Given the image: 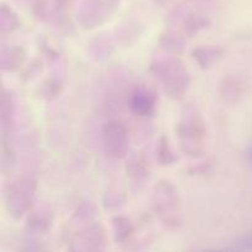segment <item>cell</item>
I'll return each instance as SVG.
<instances>
[{"mask_svg": "<svg viewBox=\"0 0 252 252\" xmlns=\"http://www.w3.org/2000/svg\"><path fill=\"white\" fill-rule=\"evenodd\" d=\"M150 71L161 83L165 94L170 98L184 97L189 85V73L179 58H167L152 64Z\"/></svg>", "mask_w": 252, "mask_h": 252, "instance_id": "6da1fadb", "label": "cell"}, {"mask_svg": "<svg viewBox=\"0 0 252 252\" xmlns=\"http://www.w3.org/2000/svg\"><path fill=\"white\" fill-rule=\"evenodd\" d=\"M180 148L186 155L197 158L203 153L206 126L198 113H189L176 127Z\"/></svg>", "mask_w": 252, "mask_h": 252, "instance_id": "7a4b0ae2", "label": "cell"}, {"mask_svg": "<svg viewBox=\"0 0 252 252\" xmlns=\"http://www.w3.org/2000/svg\"><path fill=\"white\" fill-rule=\"evenodd\" d=\"M153 207L166 225L177 226L180 224V198L174 185L169 181H160L155 185L152 197Z\"/></svg>", "mask_w": 252, "mask_h": 252, "instance_id": "3957f363", "label": "cell"}, {"mask_svg": "<svg viewBox=\"0 0 252 252\" xmlns=\"http://www.w3.org/2000/svg\"><path fill=\"white\" fill-rule=\"evenodd\" d=\"M36 192V184L31 179L22 177L10 186L7 192V209L14 218H21L31 209Z\"/></svg>", "mask_w": 252, "mask_h": 252, "instance_id": "277c9868", "label": "cell"}, {"mask_svg": "<svg viewBox=\"0 0 252 252\" xmlns=\"http://www.w3.org/2000/svg\"><path fill=\"white\" fill-rule=\"evenodd\" d=\"M102 143L106 157L111 160H121L129 149V134L118 121L107 122L102 128Z\"/></svg>", "mask_w": 252, "mask_h": 252, "instance_id": "5b68a950", "label": "cell"}, {"mask_svg": "<svg viewBox=\"0 0 252 252\" xmlns=\"http://www.w3.org/2000/svg\"><path fill=\"white\" fill-rule=\"evenodd\" d=\"M129 110L138 117L150 116L157 106V96L147 88H137L129 96Z\"/></svg>", "mask_w": 252, "mask_h": 252, "instance_id": "8992f818", "label": "cell"}, {"mask_svg": "<svg viewBox=\"0 0 252 252\" xmlns=\"http://www.w3.org/2000/svg\"><path fill=\"white\" fill-rule=\"evenodd\" d=\"M224 49L219 46H199L193 48L192 57L202 69H209L223 57Z\"/></svg>", "mask_w": 252, "mask_h": 252, "instance_id": "52a82bcc", "label": "cell"}, {"mask_svg": "<svg viewBox=\"0 0 252 252\" xmlns=\"http://www.w3.org/2000/svg\"><path fill=\"white\" fill-rule=\"evenodd\" d=\"M26 53L21 47H12L1 52L0 57V65L4 71H16L19 70L25 63Z\"/></svg>", "mask_w": 252, "mask_h": 252, "instance_id": "ba28073f", "label": "cell"}, {"mask_svg": "<svg viewBox=\"0 0 252 252\" xmlns=\"http://www.w3.org/2000/svg\"><path fill=\"white\" fill-rule=\"evenodd\" d=\"M127 175L135 182H142L149 179L150 169H149V162L140 155L133 157L128 160L127 166Z\"/></svg>", "mask_w": 252, "mask_h": 252, "instance_id": "9c48e42d", "label": "cell"}, {"mask_svg": "<svg viewBox=\"0 0 252 252\" xmlns=\"http://www.w3.org/2000/svg\"><path fill=\"white\" fill-rule=\"evenodd\" d=\"M113 235L116 243H123L128 240L134 233V225L127 217H116L112 219Z\"/></svg>", "mask_w": 252, "mask_h": 252, "instance_id": "30bf717a", "label": "cell"}, {"mask_svg": "<svg viewBox=\"0 0 252 252\" xmlns=\"http://www.w3.org/2000/svg\"><path fill=\"white\" fill-rule=\"evenodd\" d=\"M0 113H1V126L2 130L6 127H10L14 123L15 117V101L10 93L2 91L1 100H0Z\"/></svg>", "mask_w": 252, "mask_h": 252, "instance_id": "8fae6325", "label": "cell"}, {"mask_svg": "<svg viewBox=\"0 0 252 252\" xmlns=\"http://www.w3.org/2000/svg\"><path fill=\"white\" fill-rule=\"evenodd\" d=\"M157 159L161 166H170V165H172L176 161V157H175L174 152H172L169 138L166 135H161L159 140H158Z\"/></svg>", "mask_w": 252, "mask_h": 252, "instance_id": "7c38bea8", "label": "cell"}, {"mask_svg": "<svg viewBox=\"0 0 252 252\" xmlns=\"http://www.w3.org/2000/svg\"><path fill=\"white\" fill-rule=\"evenodd\" d=\"M19 19L15 14L14 10L7 5L2 4L0 9V30L2 33H9V32L15 31L19 27Z\"/></svg>", "mask_w": 252, "mask_h": 252, "instance_id": "4fadbf2b", "label": "cell"}, {"mask_svg": "<svg viewBox=\"0 0 252 252\" xmlns=\"http://www.w3.org/2000/svg\"><path fill=\"white\" fill-rule=\"evenodd\" d=\"M220 95L226 103H233L238 100L240 90H239V85L235 79L231 76L224 78L220 84Z\"/></svg>", "mask_w": 252, "mask_h": 252, "instance_id": "5bb4252c", "label": "cell"}, {"mask_svg": "<svg viewBox=\"0 0 252 252\" xmlns=\"http://www.w3.org/2000/svg\"><path fill=\"white\" fill-rule=\"evenodd\" d=\"M49 212H38L34 213L31 218L29 219V226L32 230L36 231H46L51 226L52 217L48 214Z\"/></svg>", "mask_w": 252, "mask_h": 252, "instance_id": "9a60e30c", "label": "cell"}, {"mask_svg": "<svg viewBox=\"0 0 252 252\" xmlns=\"http://www.w3.org/2000/svg\"><path fill=\"white\" fill-rule=\"evenodd\" d=\"M209 21L204 16L201 15H191L189 19L185 21V31L189 34H194L196 32H199L202 29L208 27Z\"/></svg>", "mask_w": 252, "mask_h": 252, "instance_id": "2e32d148", "label": "cell"}, {"mask_svg": "<svg viewBox=\"0 0 252 252\" xmlns=\"http://www.w3.org/2000/svg\"><path fill=\"white\" fill-rule=\"evenodd\" d=\"M160 42H161L162 48H165L170 53H181L182 49H184V39L177 37L176 34H165L161 37Z\"/></svg>", "mask_w": 252, "mask_h": 252, "instance_id": "e0dca14e", "label": "cell"}, {"mask_svg": "<svg viewBox=\"0 0 252 252\" xmlns=\"http://www.w3.org/2000/svg\"><path fill=\"white\" fill-rule=\"evenodd\" d=\"M62 89H63V85H62L61 81L57 80V79H49L43 84L41 93L43 97L52 100V98L58 97L61 95Z\"/></svg>", "mask_w": 252, "mask_h": 252, "instance_id": "ac0fdd59", "label": "cell"}]
</instances>
